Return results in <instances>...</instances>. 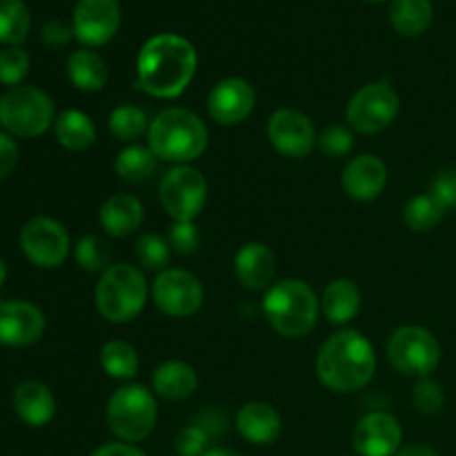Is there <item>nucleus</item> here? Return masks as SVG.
Returning a JSON list of instances; mask_svg holds the SVG:
<instances>
[{
	"mask_svg": "<svg viewBox=\"0 0 456 456\" xmlns=\"http://www.w3.org/2000/svg\"><path fill=\"white\" fill-rule=\"evenodd\" d=\"M234 274L245 289H270L276 276L274 252L265 243H245L234 256Z\"/></svg>",
	"mask_w": 456,
	"mask_h": 456,
	"instance_id": "nucleus-19",
	"label": "nucleus"
},
{
	"mask_svg": "<svg viewBox=\"0 0 456 456\" xmlns=\"http://www.w3.org/2000/svg\"><path fill=\"white\" fill-rule=\"evenodd\" d=\"M403 430L390 412H370L352 430V445L359 456H395L401 450Z\"/></svg>",
	"mask_w": 456,
	"mask_h": 456,
	"instance_id": "nucleus-16",
	"label": "nucleus"
},
{
	"mask_svg": "<svg viewBox=\"0 0 456 456\" xmlns=\"http://www.w3.org/2000/svg\"><path fill=\"white\" fill-rule=\"evenodd\" d=\"M435 18L430 0H392L390 22L396 34L405 38H417L426 34Z\"/></svg>",
	"mask_w": 456,
	"mask_h": 456,
	"instance_id": "nucleus-27",
	"label": "nucleus"
},
{
	"mask_svg": "<svg viewBox=\"0 0 456 456\" xmlns=\"http://www.w3.org/2000/svg\"><path fill=\"white\" fill-rule=\"evenodd\" d=\"M174 448L181 456H203L209 448V432L203 426H185L176 435Z\"/></svg>",
	"mask_w": 456,
	"mask_h": 456,
	"instance_id": "nucleus-39",
	"label": "nucleus"
},
{
	"mask_svg": "<svg viewBox=\"0 0 456 456\" xmlns=\"http://www.w3.org/2000/svg\"><path fill=\"white\" fill-rule=\"evenodd\" d=\"M45 332V314L29 301H0V343L25 347Z\"/></svg>",
	"mask_w": 456,
	"mask_h": 456,
	"instance_id": "nucleus-17",
	"label": "nucleus"
},
{
	"mask_svg": "<svg viewBox=\"0 0 456 456\" xmlns=\"http://www.w3.org/2000/svg\"><path fill=\"white\" fill-rule=\"evenodd\" d=\"M319 150L330 159H343L354 150V134L346 125H328L319 134Z\"/></svg>",
	"mask_w": 456,
	"mask_h": 456,
	"instance_id": "nucleus-37",
	"label": "nucleus"
},
{
	"mask_svg": "<svg viewBox=\"0 0 456 456\" xmlns=\"http://www.w3.org/2000/svg\"><path fill=\"white\" fill-rule=\"evenodd\" d=\"M203 456H243V454H239L236 450H230V448H212Z\"/></svg>",
	"mask_w": 456,
	"mask_h": 456,
	"instance_id": "nucleus-45",
	"label": "nucleus"
},
{
	"mask_svg": "<svg viewBox=\"0 0 456 456\" xmlns=\"http://www.w3.org/2000/svg\"><path fill=\"white\" fill-rule=\"evenodd\" d=\"M134 254H136V261L150 272L167 270L169 261H172V248H169V240L159 234H151V232L150 234H142L141 239L136 240Z\"/></svg>",
	"mask_w": 456,
	"mask_h": 456,
	"instance_id": "nucleus-34",
	"label": "nucleus"
},
{
	"mask_svg": "<svg viewBox=\"0 0 456 456\" xmlns=\"http://www.w3.org/2000/svg\"><path fill=\"white\" fill-rule=\"evenodd\" d=\"M31 16L25 0H0V45L18 47L29 34Z\"/></svg>",
	"mask_w": 456,
	"mask_h": 456,
	"instance_id": "nucleus-30",
	"label": "nucleus"
},
{
	"mask_svg": "<svg viewBox=\"0 0 456 456\" xmlns=\"http://www.w3.org/2000/svg\"><path fill=\"white\" fill-rule=\"evenodd\" d=\"M40 36H43V43L49 45V47H65L71 40V36H74V29L65 20H58L56 18V20H49L43 27V34Z\"/></svg>",
	"mask_w": 456,
	"mask_h": 456,
	"instance_id": "nucleus-41",
	"label": "nucleus"
},
{
	"mask_svg": "<svg viewBox=\"0 0 456 456\" xmlns=\"http://www.w3.org/2000/svg\"><path fill=\"white\" fill-rule=\"evenodd\" d=\"M395 456H439V454H436V450H432L430 445L414 444V445H405V448H401Z\"/></svg>",
	"mask_w": 456,
	"mask_h": 456,
	"instance_id": "nucleus-44",
	"label": "nucleus"
},
{
	"mask_svg": "<svg viewBox=\"0 0 456 456\" xmlns=\"http://www.w3.org/2000/svg\"><path fill=\"white\" fill-rule=\"evenodd\" d=\"M377 372V352L359 330H341L321 346L316 377L337 395H352L368 386Z\"/></svg>",
	"mask_w": 456,
	"mask_h": 456,
	"instance_id": "nucleus-2",
	"label": "nucleus"
},
{
	"mask_svg": "<svg viewBox=\"0 0 456 456\" xmlns=\"http://www.w3.org/2000/svg\"><path fill=\"white\" fill-rule=\"evenodd\" d=\"M156 310L172 319H187L200 310L205 301L203 283L191 272L181 267H167L159 272L150 288Z\"/></svg>",
	"mask_w": 456,
	"mask_h": 456,
	"instance_id": "nucleus-11",
	"label": "nucleus"
},
{
	"mask_svg": "<svg viewBox=\"0 0 456 456\" xmlns=\"http://www.w3.org/2000/svg\"><path fill=\"white\" fill-rule=\"evenodd\" d=\"M412 405L421 414H439L445 405L444 386L435 379H419L417 386L412 387Z\"/></svg>",
	"mask_w": 456,
	"mask_h": 456,
	"instance_id": "nucleus-36",
	"label": "nucleus"
},
{
	"mask_svg": "<svg viewBox=\"0 0 456 456\" xmlns=\"http://www.w3.org/2000/svg\"><path fill=\"white\" fill-rule=\"evenodd\" d=\"M199 53L178 34L151 36L136 58V83L151 98H178L196 76Z\"/></svg>",
	"mask_w": 456,
	"mask_h": 456,
	"instance_id": "nucleus-1",
	"label": "nucleus"
},
{
	"mask_svg": "<svg viewBox=\"0 0 456 456\" xmlns=\"http://www.w3.org/2000/svg\"><path fill=\"white\" fill-rule=\"evenodd\" d=\"M321 312L332 325H347L361 312V289L352 279H334L321 294Z\"/></svg>",
	"mask_w": 456,
	"mask_h": 456,
	"instance_id": "nucleus-24",
	"label": "nucleus"
},
{
	"mask_svg": "<svg viewBox=\"0 0 456 456\" xmlns=\"http://www.w3.org/2000/svg\"><path fill=\"white\" fill-rule=\"evenodd\" d=\"M199 387V374L185 361H165L151 374V392L163 401H185Z\"/></svg>",
	"mask_w": 456,
	"mask_h": 456,
	"instance_id": "nucleus-23",
	"label": "nucleus"
},
{
	"mask_svg": "<svg viewBox=\"0 0 456 456\" xmlns=\"http://www.w3.org/2000/svg\"><path fill=\"white\" fill-rule=\"evenodd\" d=\"M167 240L174 254H178V256H191V254H196V249L200 245L199 227H196L194 221H174L172 227H169Z\"/></svg>",
	"mask_w": 456,
	"mask_h": 456,
	"instance_id": "nucleus-38",
	"label": "nucleus"
},
{
	"mask_svg": "<svg viewBox=\"0 0 456 456\" xmlns=\"http://www.w3.org/2000/svg\"><path fill=\"white\" fill-rule=\"evenodd\" d=\"M386 356L396 372L426 379L441 361V346L435 334L419 325H403L387 338Z\"/></svg>",
	"mask_w": 456,
	"mask_h": 456,
	"instance_id": "nucleus-8",
	"label": "nucleus"
},
{
	"mask_svg": "<svg viewBox=\"0 0 456 456\" xmlns=\"http://www.w3.org/2000/svg\"><path fill=\"white\" fill-rule=\"evenodd\" d=\"M236 430L248 444L272 445L283 432V419L265 401H249L236 412Z\"/></svg>",
	"mask_w": 456,
	"mask_h": 456,
	"instance_id": "nucleus-20",
	"label": "nucleus"
},
{
	"mask_svg": "<svg viewBox=\"0 0 456 456\" xmlns=\"http://www.w3.org/2000/svg\"><path fill=\"white\" fill-rule=\"evenodd\" d=\"M401 110L396 89L387 80L363 85L346 107V118L354 132L374 136L390 127Z\"/></svg>",
	"mask_w": 456,
	"mask_h": 456,
	"instance_id": "nucleus-9",
	"label": "nucleus"
},
{
	"mask_svg": "<svg viewBox=\"0 0 456 456\" xmlns=\"http://www.w3.org/2000/svg\"><path fill=\"white\" fill-rule=\"evenodd\" d=\"M147 141L156 159L174 165H190L208 150L209 129L191 110L167 107L150 123Z\"/></svg>",
	"mask_w": 456,
	"mask_h": 456,
	"instance_id": "nucleus-3",
	"label": "nucleus"
},
{
	"mask_svg": "<svg viewBox=\"0 0 456 456\" xmlns=\"http://www.w3.org/2000/svg\"><path fill=\"white\" fill-rule=\"evenodd\" d=\"M56 123V107L38 87H12L0 96V125L12 136L38 138Z\"/></svg>",
	"mask_w": 456,
	"mask_h": 456,
	"instance_id": "nucleus-7",
	"label": "nucleus"
},
{
	"mask_svg": "<svg viewBox=\"0 0 456 456\" xmlns=\"http://www.w3.org/2000/svg\"><path fill=\"white\" fill-rule=\"evenodd\" d=\"M107 127H110L114 138L132 142L141 138L145 132H150V118H147V114L141 107L127 102V105H118L116 110H111Z\"/></svg>",
	"mask_w": 456,
	"mask_h": 456,
	"instance_id": "nucleus-32",
	"label": "nucleus"
},
{
	"mask_svg": "<svg viewBox=\"0 0 456 456\" xmlns=\"http://www.w3.org/2000/svg\"><path fill=\"white\" fill-rule=\"evenodd\" d=\"M445 216V208L432 194H419L405 205L403 221L417 234L432 232Z\"/></svg>",
	"mask_w": 456,
	"mask_h": 456,
	"instance_id": "nucleus-31",
	"label": "nucleus"
},
{
	"mask_svg": "<svg viewBox=\"0 0 456 456\" xmlns=\"http://www.w3.org/2000/svg\"><path fill=\"white\" fill-rule=\"evenodd\" d=\"M156 160L159 159L150 147L127 145L116 156L114 172L125 183H142L154 174Z\"/></svg>",
	"mask_w": 456,
	"mask_h": 456,
	"instance_id": "nucleus-29",
	"label": "nucleus"
},
{
	"mask_svg": "<svg viewBox=\"0 0 456 456\" xmlns=\"http://www.w3.org/2000/svg\"><path fill=\"white\" fill-rule=\"evenodd\" d=\"M430 194L448 209H456V169H444L435 176Z\"/></svg>",
	"mask_w": 456,
	"mask_h": 456,
	"instance_id": "nucleus-40",
	"label": "nucleus"
},
{
	"mask_svg": "<svg viewBox=\"0 0 456 456\" xmlns=\"http://www.w3.org/2000/svg\"><path fill=\"white\" fill-rule=\"evenodd\" d=\"M150 285L145 274L129 263H114L101 274L96 283V307L110 323L123 325L136 319L147 305Z\"/></svg>",
	"mask_w": 456,
	"mask_h": 456,
	"instance_id": "nucleus-5",
	"label": "nucleus"
},
{
	"mask_svg": "<svg viewBox=\"0 0 456 456\" xmlns=\"http://www.w3.org/2000/svg\"><path fill=\"white\" fill-rule=\"evenodd\" d=\"M105 419L116 439L125 444H141L154 432L159 421L156 395L141 383H127L110 396Z\"/></svg>",
	"mask_w": 456,
	"mask_h": 456,
	"instance_id": "nucleus-6",
	"label": "nucleus"
},
{
	"mask_svg": "<svg viewBox=\"0 0 456 456\" xmlns=\"http://www.w3.org/2000/svg\"><path fill=\"white\" fill-rule=\"evenodd\" d=\"M267 138H270L272 147L281 156H288V159H305L319 145V136H316L314 123L310 120V116L292 110V107L276 110L270 116V120H267Z\"/></svg>",
	"mask_w": 456,
	"mask_h": 456,
	"instance_id": "nucleus-13",
	"label": "nucleus"
},
{
	"mask_svg": "<svg viewBox=\"0 0 456 456\" xmlns=\"http://www.w3.org/2000/svg\"><path fill=\"white\" fill-rule=\"evenodd\" d=\"M341 185L350 199L370 203L379 199L387 185V165L379 156L363 154L352 159L341 174Z\"/></svg>",
	"mask_w": 456,
	"mask_h": 456,
	"instance_id": "nucleus-18",
	"label": "nucleus"
},
{
	"mask_svg": "<svg viewBox=\"0 0 456 456\" xmlns=\"http://www.w3.org/2000/svg\"><path fill=\"white\" fill-rule=\"evenodd\" d=\"M89 456H147L141 448L134 444H125V441H111V444H102L101 448L94 450Z\"/></svg>",
	"mask_w": 456,
	"mask_h": 456,
	"instance_id": "nucleus-43",
	"label": "nucleus"
},
{
	"mask_svg": "<svg viewBox=\"0 0 456 456\" xmlns=\"http://www.w3.org/2000/svg\"><path fill=\"white\" fill-rule=\"evenodd\" d=\"M13 412L25 426L43 428L56 414V399L52 390L40 381H25L13 390Z\"/></svg>",
	"mask_w": 456,
	"mask_h": 456,
	"instance_id": "nucleus-22",
	"label": "nucleus"
},
{
	"mask_svg": "<svg viewBox=\"0 0 456 456\" xmlns=\"http://www.w3.org/2000/svg\"><path fill=\"white\" fill-rule=\"evenodd\" d=\"M159 199L172 221H196L208 205V181L194 165H176L160 178Z\"/></svg>",
	"mask_w": 456,
	"mask_h": 456,
	"instance_id": "nucleus-10",
	"label": "nucleus"
},
{
	"mask_svg": "<svg viewBox=\"0 0 456 456\" xmlns=\"http://www.w3.org/2000/svg\"><path fill=\"white\" fill-rule=\"evenodd\" d=\"M98 361H101L102 372L116 381H132L141 370V356H138L136 347L127 341H120V338L107 341L101 347Z\"/></svg>",
	"mask_w": 456,
	"mask_h": 456,
	"instance_id": "nucleus-28",
	"label": "nucleus"
},
{
	"mask_svg": "<svg viewBox=\"0 0 456 456\" xmlns=\"http://www.w3.org/2000/svg\"><path fill=\"white\" fill-rule=\"evenodd\" d=\"M256 107V89L245 78L232 76V78L218 80L208 96V111L214 123L240 125Z\"/></svg>",
	"mask_w": 456,
	"mask_h": 456,
	"instance_id": "nucleus-15",
	"label": "nucleus"
},
{
	"mask_svg": "<svg viewBox=\"0 0 456 456\" xmlns=\"http://www.w3.org/2000/svg\"><path fill=\"white\" fill-rule=\"evenodd\" d=\"M4 279H7V265H4V261L0 258V288H3Z\"/></svg>",
	"mask_w": 456,
	"mask_h": 456,
	"instance_id": "nucleus-46",
	"label": "nucleus"
},
{
	"mask_svg": "<svg viewBox=\"0 0 456 456\" xmlns=\"http://www.w3.org/2000/svg\"><path fill=\"white\" fill-rule=\"evenodd\" d=\"M272 330L285 338H303L316 328L321 301L314 288L301 279L276 281L263 298Z\"/></svg>",
	"mask_w": 456,
	"mask_h": 456,
	"instance_id": "nucleus-4",
	"label": "nucleus"
},
{
	"mask_svg": "<svg viewBox=\"0 0 456 456\" xmlns=\"http://www.w3.org/2000/svg\"><path fill=\"white\" fill-rule=\"evenodd\" d=\"M74 258L78 263L80 270L89 272V274H102L110 267V245L101 239V236H83L74 248Z\"/></svg>",
	"mask_w": 456,
	"mask_h": 456,
	"instance_id": "nucleus-33",
	"label": "nucleus"
},
{
	"mask_svg": "<svg viewBox=\"0 0 456 456\" xmlns=\"http://www.w3.org/2000/svg\"><path fill=\"white\" fill-rule=\"evenodd\" d=\"M29 74V53L22 47H7L0 52V83L18 87Z\"/></svg>",
	"mask_w": 456,
	"mask_h": 456,
	"instance_id": "nucleus-35",
	"label": "nucleus"
},
{
	"mask_svg": "<svg viewBox=\"0 0 456 456\" xmlns=\"http://www.w3.org/2000/svg\"><path fill=\"white\" fill-rule=\"evenodd\" d=\"M98 221H101L105 234L114 236V239H127L141 230L142 221H145V208L132 194H111L101 205Z\"/></svg>",
	"mask_w": 456,
	"mask_h": 456,
	"instance_id": "nucleus-21",
	"label": "nucleus"
},
{
	"mask_svg": "<svg viewBox=\"0 0 456 456\" xmlns=\"http://www.w3.org/2000/svg\"><path fill=\"white\" fill-rule=\"evenodd\" d=\"M18 165V147L9 134L0 132V181L7 178Z\"/></svg>",
	"mask_w": 456,
	"mask_h": 456,
	"instance_id": "nucleus-42",
	"label": "nucleus"
},
{
	"mask_svg": "<svg viewBox=\"0 0 456 456\" xmlns=\"http://www.w3.org/2000/svg\"><path fill=\"white\" fill-rule=\"evenodd\" d=\"M20 249L27 261L43 270H53L67 261L71 249L69 234L56 218L36 216L20 230Z\"/></svg>",
	"mask_w": 456,
	"mask_h": 456,
	"instance_id": "nucleus-12",
	"label": "nucleus"
},
{
	"mask_svg": "<svg viewBox=\"0 0 456 456\" xmlns=\"http://www.w3.org/2000/svg\"><path fill=\"white\" fill-rule=\"evenodd\" d=\"M365 3H386V0H365Z\"/></svg>",
	"mask_w": 456,
	"mask_h": 456,
	"instance_id": "nucleus-47",
	"label": "nucleus"
},
{
	"mask_svg": "<svg viewBox=\"0 0 456 456\" xmlns=\"http://www.w3.org/2000/svg\"><path fill=\"white\" fill-rule=\"evenodd\" d=\"M67 76H69L71 85L78 87L80 92L96 94L110 80V69H107L105 58L94 49H76L69 58H67Z\"/></svg>",
	"mask_w": 456,
	"mask_h": 456,
	"instance_id": "nucleus-25",
	"label": "nucleus"
},
{
	"mask_svg": "<svg viewBox=\"0 0 456 456\" xmlns=\"http://www.w3.org/2000/svg\"><path fill=\"white\" fill-rule=\"evenodd\" d=\"M118 0H78L71 16L74 38L83 47L94 49L110 43L120 29Z\"/></svg>",
	"mask_w": 456,
	"mask_h": 456,
	"instance_id": "nucleus-14",
	"label": "nucleus"
},
{
	"mask_svg": "<svg viewBox=\"0 0 456 456\" xmlns=\"http://www.w3.org/2000/svg\"><path fill=\"white\" fill-rule=\"evenodd\" d=\"M56 141L69 151H85L96 142V125L80 110H65L53 123Z\"/></svg>",
	"mask_w": 456,
	"mask_h": 456,
	"instance_id": "nucleus-26",
	"label": "nucleus"
}]
</instances>
